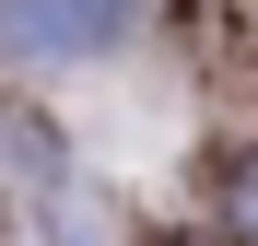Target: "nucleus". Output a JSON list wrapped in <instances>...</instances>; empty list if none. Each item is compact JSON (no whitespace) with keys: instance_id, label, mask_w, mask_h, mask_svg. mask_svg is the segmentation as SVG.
<instances>
[{"instance_id":"obj_1","label":"nucleus","mask_w":258,"mask_h":246,"mask_svg":"<svg viewBox=\"0 0 258 246\" xmlns=\"http://www.w3.org/2000/svg\"><path fill=\"white\" fill-rule=\"evenodd\" d=\"M129 24V0H0V47L12 59H82Z\"/></svg>"},{"instance_id":"obj_2","label":"nucleus","mask_w":258,"mask_h":246,"mask_svg":"<svg viewBox=\"0 0 258 246\" xmlns=\"http://www.w3.org/2000/svg\"><path fill=\"white\" fill-rule=\"evenodd\" d=\"M246 246H258V176H246Z\"/></svg>"}]
</instances>
